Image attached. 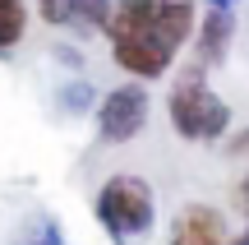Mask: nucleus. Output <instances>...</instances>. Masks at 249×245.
Here are the masks:
<instances>
[{
	"instance_id": "f8f14e48",
	"label": "nucleus",
	"mask_w": 249,
	"mask_h": 245,
	"mask_svg": "<svg viewBox=\"0 0 249 245\" xmlns=\"http://www.w3.org/2000/svg\"><path fill=\"white\" fill-rule=\"evenodd\" d=\"M226 148H231L235 157H245V153H249V125L240 130V134H231V144H226Z\"/></svg>"
},
{
	"instance_id": "0eeeda50",
	"label": "nucleus",
	"mask_w": 249,
	"mask_h": 245,
	"mask_svg": "<svg viewBox=\"0 0 249 245\" xmlns=\"http://www.w3.org/2000/svg\"><path fill=\"white\" fill-rule=\"evenodd\" d=\"M107 23H111V0H70L65 28L92 37V33H107Z\"/></svg>"
},
{
	"instance_id": "39448f33",
	"label": "nucleus",
	"mask_w": 249,
	"mask_h": 245,
	"mask_svg": "<svg viewBox=\"0 0 249 245\" xmlns=\"http://www.w3.org/2000/svg\"><path fill=\"white\" fill-rule=\"evenodd\" d=\"M166 245H231V231H226V218L208 204H189L180 208V218L171 222V241Z\"/></svg>"
},
{
	"instance_id": "9b49d317",
	"label": "nucleus",
	"mask_w": 249,
	"mask_h": 245,
	"mask_svg": "<svg viewBox=\"0 0 249 245\" xmlns=\"http://www.w3.org/2000/svg\"><path fill=\"white\" fill-rule=\"evenodd\" d=\"M235 208L249 218V176H240V185H235Z\"/></svg>"
},
{
	"instance_id": "6e6552de",
	"label": "nucleus",
	"mask_w": 249,
	"mask_h": 245,
	"mask_svg": "<svg viewBox=\"0 0 249 245\" xmlns=\"http://www.w3.org/2000/svg\"><path fill=\"white\" fill-rule=\"evenodd\" d=\"M28 33V5L23 0H0V56H9V46H18Z\"/></svg>"
},
{
	"instance_id": "f03ea898",
	"label": "nucleus",
	"mask_w": 249,
	"mask_h": 245,
	"mask_svg": "<svg viewBox=\"0 0 249 245\" xmlns=\"http://www.w3.org/2000/svg\"><path fill=\"white\" fill-rule=\"evenodd\" d=\"M97 222L107 227V236L134 245L148 236L157 222V204H152V185L143 176H111L97 190Z\"/></svg>"
},
{
	"instance_id": "7ed1b4c3",
	"label": "nucleus",
	"mask_w": 249,
	"mask_h": 245,
	"mask_svg": "<svg viewBox=\"0 0 249 245\" xmlns=\"http://www.w3.org/2000/svg\"><path fill=\"white\" fill-rule=\"evenodd\" d=\"M111 33V60L120 65L124 74L134 79H161L176 60V46L161 37L157 28V9H152L148 23H134V28H107Z\"/></svg>"
},
{
	"instance_id": "f257e3e1",
	"label": "nucleus",
	"mask_w": 249,
	"mask_h": 245,
	"mask_svg": "<svg viewBox=\"0 0 249 245\" xmlns=\"http://www.w3.org/2000/svg\"><path fill=\"white\" fill-rule=\"evenodd\" d=\"M166 116H171V130L189 144H217V139L231 130V107L198 79V70H189L185 79L171 88L166 97Z\"/></svg>"
},
{
	"instance_id": "9d476101",
	"label": "nucleus",
	"mask_w": 249,
	"mask_h": 245,
	"mask_svg": "<svg viewBox=\"0 0 249 245\" xmlns=\"http://www.w3.org/2000/svg\"><path fill=\"white\" fill-rule=\"evenodd\" d=\"M18 245H60V231H55V222H46V231H37V236H23Z\"/></svg>"
},
{
	"instance_id": "423d86ee",
	"label": "nucleus",
	"mask_w": 249,
	"mask_h": 245,
	"mask_svg": "<svg viewBox=\"0 0 249 245\" xmlns=\"http://www.w3.org/2000/svg\"><path fill=\"white\" fill-rule=\"evenodd\" d=\"M235 37V14L226 5H213L203 19H198V70H213V65L226 60Z\"/></svg>"
},
{
	"instance_id": "20e7f679",
	"label": "nucleus",
	"mask_w": 249,
	"mask_h": 245,
	"mask_svg": "<svg viewBox=\"0 0 249 245\" xmlns=\"http://www.w3.org/2000/svg\"><path fill=\"white\" fill-rule=\"evenodd\" d=\"M143 125H148V93H143L139 83H120V88H111L107 97H102L97 134L107 139V144H129V139L143 134Z\"/></svg>"
},
{
	"instance_id": "1a4fd4ad",
	"label": "nucleus",
	"mask_w": 249,
	"mask_h": 245,
	"mask_svg": "<svg viewBox=\"0 0 249 245\" xmlns=\"http://www.w3.org/2000/svg\"><path fill=\"white\" fill-rule=\"evenodd\" d=\"M37 14H42L46 23L65 28V14H70V0H37Z\"/></svg>"
},
{
	"instance_id": "ddd939ff",
	"label": "nucleus",
	"mask_w": 249,
	"mask_h": 245,
	"mask_svg": "<svg viewBox=\"0 0 249 245\" xmlns=\"http://www.w3.org/2000/svg\"><path fill=\"white\" fill-rule=\"evenodd\" d=\"M231 245H249V227H245V231H240V236H235Z\"/></svg>"
}]
</instances>
